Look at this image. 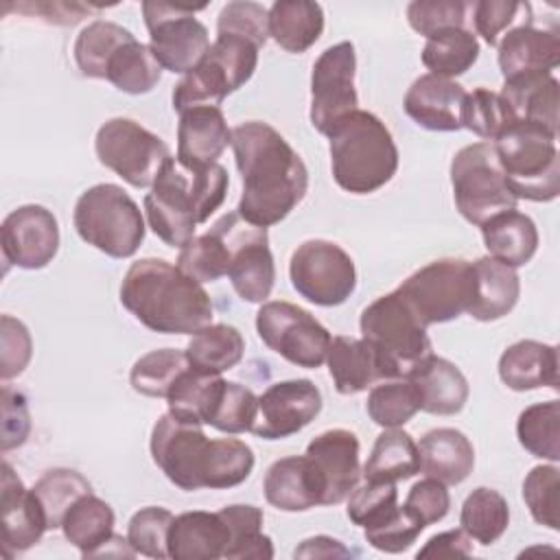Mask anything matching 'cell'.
<instances>
[{
    "mask_svg": "<svg viewBox=\"0 0 560 560\" xmlns=\"http://www.w3.org/2000/svg\"><path fill=\"white\" fill-rule=\"evenodd\" d=\"M523 501L538 525L560 529V470L556 464L534 466L525 475Z\"/></svg>",
    "mask_w": 560,
    "mask_h": 560,
    "instance_id": "cell-50",
    "label": "cell"
},
{
    "mask_svg": "<svg viewBox=\"0 0 560 560\" xmlns=\"http://www.w3.org/2000/svg\"><path fill=\"white\" fill-rule=\"evenodd\" d=\"M304 455L322 483V505L346 501L361 477L359 438L348 429H328L308 442Z\"/></svg>",
    "mask_w": 560,
    "mask_h": 560,
    "instance_id": "cell-20",
    "label": "cell"
},
{
    "mask_svg": "<svg viewBox=\"0 0 560 560\" xmlns=\"http://www.w3.org/2000/svg\"><path fill=\"white\" fill-rule=\"evenodd\" d=\"M254 451L238 438L210 440V453L203 472V488L225 490L243 483L254 470Z\"/></svg>",
    "mask_w": 560,
    "mask_h": 560,
    "instance_id": "cell-48",
    "label": "cell"
},
{
    "mask_svg": "<svg viewBox=\"0 0 560 560\" xmlns=\"http://www.w3.org/2000/svg\"><path fill=\"white\" fill-rule=\"evenodd\" d=\"M149 448L155 466L173 486L186 492L203 488L210 438L201 424L182 422L166 411L153 424Z\"/></svg>",
    "mask_w": 560,
    "mask_h": 560,
    "instance_id": "cell-16",
    "label": "cell"
},
{
    "mask_svg": "<svg viewBox=\"0 0 560 560\" xmlns=\"http://www.w3.org/2000/svg\"><path fill=\"white\" fill-rule=\"evenodd\" d=\"M558 348L536 339H521L499 357V378L514 392L558 387Z\"/></svg>",
    "mask_w": 560,
    "mask_h": 560,
    "instance_id": "cell-29",
    "label": "cell"
},
{
    "mask_svg": "<svg viewBox=\"0 0 560 560\" xmlns=\"http://www.w3.org/2000/svg\"><path fill=\"white\" fill-rule=\"evenodd\" d=\"M470 260L440 258L413 271L396 289L413 315L424 324H444L468 308L470 300Z\"/></svg>",
    "mask_w": 560,
    "mask_h": 560,
    "instance_id": "cell-11",
    "label": "cell"
},
{
    "mask_svg": "<svg viewBox=\"0 0 560 560\" xmlns=\"http://www.w3.org/2000/svg\"><path fill=\"white\" fill-rule=\"evenodd\" d=\"M470 7L464 0H413L407 4V22L429 39L448 28H464Z\"/></svg>",
    "mask_w": 560,
    "mask_h": 560,
    "instance_id": "cell-55",
    "label": "cell"
},
{
    "mask_svg": "<svg viewBox=\"0 0 560 560\" xmlns=\"http://www.w3.org/2000/svg\"><path fill=\"white\" fill-rule=\"evenodd\" d=\"M352 551L343 547L341 540L330 536H313L295 547L293 558H350Z\"/></svg>",
    "mask_w": 560,
    "mask_h": 560,
    "instance_id": "cell-63",
    "label": "cell"
},
{
    "mask_svg": "<svg viewBox=\"0 0 560 560\" xmlns=\"http://www.w3.org/2000/svg\"><path fill=\"white\" fill-rule=\"evenodd\" d=\"M94 151L103 166L133 188L153 186L158 173L171 158V149L160 136L122 116L109 118L98 127Z\"/></svg>",
    "mask_w": 560,
    "mask_h": 560,
    "instance_id": "cell-10",
    "label": "cell"
},
{
    "mask_svg": "<svg viewBox=\"0 0 560 560\" xmlns=\"http://www.w3.org/2000/svg\"><path fill=\"white\" fill-rule=\"evenodd\" d=\"M365 409L374 424L396 429L407 424L420 411V396L407 378L381 381L370 389Z\"/></svg>",
    "mask_w": 560,
    "mask_h": 560,
    "instance_id": "cell-49",
    "label": "cell"
},
{
    "mask_svg": "<svg viewBox=\"0 0 560 560\" xmlns=\"http://www.w3.org/2000/svg\"><path fill=\"white\" fill-rule=\"evenodd\" d=\"M114 521L112 505L94 492H88L68 510L61 521V532L83 558H94L114 536Z\"/></svg>",
    "mask_w": 560,
    "mask_h": 560,
    "instance_id": "cell-36",
    "label": "cell"
},
{
    "mask_svg": "<svg viewBox=\"0 0 560 560\" xmlns=\"http://www.w3.org/2000/svg\"><path fill=\"white\" fill-rule=\"evenodd\" d=\"M225 378L188 368L171 387L166 402L168 413L182 422L210 424L214 407L223 394Z\"/></svg>",
    "mask_w": 560,
    "mask_h": 560,
    "instance_id": "cell-38",
    "label": "cell"
},
{
    "mask_svg": "<svg viewBox=\"0 0 560 560\" xmlns=\"http://www.w3.org/2000/svg\"><path fill=\"white\" fill-rule=\"evenodd\" d=\"M230 532L219 512L192 510L173 518L168 532V558L217 560L223 558Z\"/></svg>",
    "mask_w": 560,
    "mask_h": 560,
    "instance_id": "cell-31",
    "label": "cell"
},
{
    "mask_svg": "<svg viewBox=\"0 0 560 560\" xmlns=\"http://www.w3.org/2000/svg\"><path fill=\"white\" fill-rule=\"evenodd\" d=\"M470 9H472L475 31L483 37L488 46H497L508 31L521 24H529L534 20L529 2L481 0V2H475Z\"/></svg>",
    "mask_w": 560,
    "mask_h": 560,
    "instance_id": "cell-54",
    "label": "cell"
},
{
    "mask_svg": "<svg viewBox=\"0 0 560 560\" xmlns=\"http://www.w3.org/2000/svg\"><path fill=\"white\" fill-rule=\"evenodd\" d=\"M405 505L422 521V525H433L442 521L451 510V494L446 486L438 479H420L416 481L405 499Z\"/></svg>",
    "mask_w": 560,
    "mask_h": 560,
    "instance_id": "cell-61",
    "label": "cell"
},
{
    "mask_svg": "<svg viewBox=\"0 0 560 560\" xmlns=\"http://www.w3.org/2000/svg\"><path fill=\"white\" fill-rule=\"evenodd\" d=\"M464 96L466 90L457 81L427 72L409 85L402 107L416 125L429 131H457Z\"/></svg>",
    "mask_w": 560,
    "mask_h": 560,
    "instance_id": "cell-23",
    "label": "cell"
},
{
    "mask_svg": "<svg viewBox=\"0 0 560 560\" xmlns=\"http://www.w3.org/2000/svg\"><path fill=\"white\" fill-rule=\"evenodd\" d=\"M33 357V339L28 328L11 317H0V378L2 383L20 376Z\"/></svg>",
    "mask_w": 560,
    "mask_h": 560,
    "instance_id": "cell-59",
    "label": "cell"
},
{
    "mask_svg": "<svg viewBox=\"0 0 560 560\" xmlns=\"http://www.w3.org/2000/svg\"><path fill=\"white\" fill-rule=\"evenodd\" d=\"M420 59L431 74L446 79L459 77L468 72L479 59L477 35L466 26L438 33L427 39Z\"/></svg>",
    "mask_w": 560,
    "mask_h": 560,
    "instance_id": "cell-44",
    "label": "cell"
},
{
    "mask_svg": "<svg viewBox=\"0 0 560 560\" xmlns=\"http://www.w3.org/2000/svg\"><path fill=\"white\" fill-rule=\"evenodd\" d=\"M319 411L322 392L313 381H278L258 396L252 433L262 440H282L308 427Z\"/></svg>",
    "mask_w": 560,
    "mask_h": 560,
    "instance_id": "cell-19",
    "label": "cell"
},
{
    "mask_svg": "<svg viewBox=\"0 0 560 560\" xmlns=\"http://www.w3.org/2000/svg\"><path fill=\"white\" fill-rule=\"evenodd\" d=\"M133 37L136 35L129 28L116 22H109V20L90 22L88 26L81 28L72 46L77 68L81 70L83 77L105 79L112 55Z\"/></svg>",
    "mask_w": 560,
    "mask_h": 560,
    "instance_id": "cell-40",
    "label": "cell"
},
{
    "mask_svg": "<svg viewBox=\"0 0 560 560\" xmlns=\"http://www.w3.org/2000/svg\"><path fill=\"white\" fill-rule=\"evenodd\" d=\"M451 186L459 214L483 225L494 214L516 208V197L505 184V175L492 142L462 147L451 160Z\"/></svg>",
    "mask_w": 560,
    "mask_h": 560,
    "instance_id": "cell-9",
    "label": "cell"
},
{
    "mask_svg": "<svg viewBox=\"0 0 560 560\" xmlns=\"http://www.w3.org/2000/svg\"><path fill=\"white\" fill-rule=\"evenodd\" d=\"M418 472H420L418 444L400 427L385 429L376 438L372 453L361 470L365 481H383V483H396Z\"/></svg>",
    "mask_w": 560,
    "mask_h": 560,
    "instance_id": "cell-37",
    "label": "cell"
},
{
    "mask_svg": "<svg viewBox=\"0 0 560 560\" xmlns=\"http://www.w3.org/2000/svg\"><path fill=\"white\" fill-rule=\"evenodd\" d=\"M326 136L332 179L346 192L370 195L396 175L398 149L376 114L354 109Z\"/></svg>",
    "mask_w": 560,
    "mask_h": 560,
    "instance_id": "cell-4",
    "label": "cell"
},
{
    "mask_svg": "<svg viewBox=\"0 0 560 560\" xmlns=\"http://www.w3.org/2000/svg\"><path fill=\"white\" fill-rule=\"evenodd\" d=\"M190 368L186 352L175 348H160L142 354L131 372L129 383L133 392L149 398H166L173 383Z\"/></svg>",
    "mask_w": 560,
    "mask_h": 560,
    "instance_id": "cell-47",
    "label": "cell"
},
{
    "mask_svg": "<svg viewBox=\"0 0 560 560\" xmlns=\"http://www.w3.org/2000/svg\"><path fill=\"white\" fill-rule=\"evenodd\" d=\"M228 278L243 302L262 304L271 295L276 282L273 254L269 249L267 228H260L234 256Z\"/></svg>",
    "mask_w": 560,
    "mask_h": 560,
    "instance_id": "cell-34",
    "label": "cell"
},
{
    "mask_svg": "<svg viewBox=\"0 0 560 560\" xmlns=\"http://www.w3.org/2000/svg\"><path fill=\"white\" fill-rule=\"evenodd\" d=\"M293 289L317 306H339L357 289L352 256L337 243L311 238L298 245L289 260Z\"/></svg>",
    "mask_w": 560,
    "mask_h": 560,
    "instance_id": "cell-12",
    "label": "cell"
},
{
    "mask_svg": "<svg viewBox=\"0 0 560 560\" xmlns=\"http://www.w3.org/2000/svg\"><path fill=\"white\" fill-rule=\"evenodd\" d=\"M262 492L267 503L282 512H306L322 505V483L306 455L276 459L265 472Z\"/></svg>",
    "mask_w": 560,
    "mask_h": 560,
    "instance_id": "cell-28",
    "label": "cell"
},
{
    "mask_svg": "<svg viewBox=\"0 0 560 560\" xmlns=\"http://www.w3.org/2000/svg\"><path fill=\"white\" fill-rule=\"evenodd\" d=\"M420 472L444 486L462 483L475 468V446L453 427H438L427 431L418 442Z\"/></svg>",
    "mask_w": 560,
    "mask_h": 560,
    "instance_id": "cell-30",
    "label": "cell"
},
{
    "mask_svg": "<svg viewBox=\"0 0 560 560\" xmlns=\"http://www.w3.org/2000/svg\"><path fill=\"white\" fill-rule=\"evenodd\" d=\"M0 512H2V551L7 558L28 551L44 532L48 529L42 505L31 488L22 483L18 472L9 462H2V490H0Z\"/></svg>",
    "mask_w": 560,
    "mask_h": 560,
    "instance_id": "cell-21",
    "label": "cell"
},
{
    "mask_svg": "<svg viewBox=\"0 0 560 560\" xmlns=\"http://www.w3.org/2000/svg\"><path fill=\"white\" fill-rule=\"evenodd\" d=\"M228 186V171L219 162L195 166L171 155L144 197L149 228L166 245L182 249L197 225L225 201Z\"/></svg>",
    "mask_w": 560,
    "mask_h": 560,
    "instance_id": "cell-3",
    "label": "cell"
},
{
    "mask_svg": "<svg viewBox=\"0 0 560 560\" xmlns=\"http://www.w3.org/2000/svg\"><path fill=\"white\" fill-rule=\"evenodd\" d=\"M499 96L512 125H538L558 136L560 83L551 72H532L505 79Z\"/></svg>",
    "mask_w": 560,
    "mask_h": 560,
    "instance_id": "cell-24",
    "label": "cell"
},
{
    "mask_svg": "<svg viewBox=\"0 0 560 560\" xmlns=\"http://www.w3.org/2000/svg\"><path fill=\"white\" fill-rule=\"evenodd\" d=\"M499 70L505 79L551 72L560 66V33L558 28H538L532 22L514 26L497 44Z\"/></svg>",
    "mask_w": 560,
    "mask_h": 560,
    "instance_id": "cell-22",
    "label": "cell"
},
{
    "mask_svg": "<svg viewBox=\"0 0 560 560\" xmlns=\"http://www.w3.org/2000/svg\"><path fill=\"white\" fill-rule=\"evenodd\" d=\"M359 328L361 339L374 350L385 381L405 378L422 359L433 354L427 326L396 289L363 308Z\"/></svg>",
    "mask_w": 560,
    "mask_h": 560,
    "instance_id": "cell-5",
    "label": "cell"
},
{
    "mask_svg": "<svg viewBox=\"0 0 560 560\" xmlns=\"http://www.w3.org/2000/svg\"><path fill=\"white\" fill-rule=\"evenodd\" d=\"M31 490L42 505L48 529H61V521L68 510L83 494L92 492V486L81 472L72 468H50L35 481Z\"/></svg>",
    "mask_w": 560,
    "mask_h": 560,
    "instance_id": "cell-46",
    "label": "cell"
},
{
    "mask_svg": "<svg viewBox=\"0 0 560 560\" xmlns=\"http://www.w3.org/2000/svg\"><path fill=\"white\" fill-rule=\"evenodd\" d=\"M2 258L22 269H44L59 252L57 217L37 203L11 210L0 228Z\"/></svg>",
    "mask_w": 560,
    "mask_h": 560,
    "instance_id": "cell-18",
    "label": "cell"
},
{
    "mask_svg": "<svg viewBox=\"0 0 560 560\" xmlns=\"http://www.w3.org/2000/svg\"><path fill=\"white\" fill-rule=\"evenodd\" d=\"M173 514L160 505H147L138 510L127 525V540L140 556L164 560L168 558V532Z\"/></svg>",
    "mask_w": 560,
    "mask_h": 560,
    "instance_id": "cell-52",
    "label": "cell"
},
{
    "mask_svg": "<svg viewBox=\"0 0 560 560\" xmlns=\"http://www.w3.org/2000/svg\"><path fill=\"white\" fill-rule=\"evenodd\" d=\"M2 420H0V442L2 453L18 448L26 442L31 433V413H28V400L22 392L13 389L9 383H2Z\"/></svg>",
    "mask_w": 560,
    "mask_h": 560,
    "instance_id": "cell-60",
    "label": "cell"
},
{
    "mask_svg": "<svg viewBox=\"0 0 560 560\" xmlns=\"http://www.w3.org/2000/svg\"><path fill=\"white\" fill-rule=\"evenodd\" d=\"M230 147L243 182L236 212L258 228L280 223L308 190L304 160L278 129L262 120L236 125Z\"/></svg>",
    "mask_w": 560,
    "mask_h": 560,
    "instance_id": "cell-1",
    "label": "cell"
},
{
    "mask_svg": "<svg viewBox=\"0 0 560 560\" xmlns=\"http://www.w3.org/2000/svg\"><path fill=\"white\" fill-rule=\"evenodd\" d=\"M201 9H206V4L182 7L168 2H142L149 48L164 70L186 74L208 52V28L195 18Z\"/></svg>",
    "mask_w": 560,
    "mask_h": 560,
    "instance_id": "cell-14",
    "label": "cell"
},
{
    "mask_svg": "<svg viewBox=\"0 0 560 560\" xmlns=\"http://www.w3.org/2000/svg\"><path fill=\"white\" fill-rule=\"evenodd\" d=\"M258 50L243 37L217 35L203 59L182 74L173 88V109L182 114L197 105L219 107L228 94L252 79L258 66Z\"/></svg>",
    "mask_w": 560,
    "mask_h": 560,
    "instance_id": "cell-8",
    "label": "cell"
},
{
    "mask_svg": "<svg viewBox=\"0 0 560 560\" xmlns=\"http://www.w3.org/2000/svg\"><path fill=\"white\" fill-rule=\"evenodd\" d=\"M420 396V411L455 416L464 409L470 387L462 370L444 357L429 354L407 376Z\"/></svg>",
    "mask_w": 560,
    "mask_h": 560,
    "instance_id": "cell-27",
    "label": "cell"
},
{
    "mask_svg": "<svg viewBox=\"0 0 560 560\" xmlns=\"http://www.w3.org/2000/svg\"><path fill=\"white\" fill-rule=\"evenodd\" d=\"M162 70L164 68L153 57L149 44H142L133 37L112 55L105 79L116 90L138 96L151 92L158 85Z\"/></svg>",
    "mask_w": 560,
    "mask_h": 560,
    "instance_id": "cell-42",
    "label": "cell"
},
{
    "mask_svg": "<svg viewBox=\"0 0 560 560\" xmlns=\"http://www.w3.org/2000/svg\"><path fill=\"white\" fill-rule=\"evenodd\" d=\"M258 225L247 223L236 210L225 212L203 234L192 236L177 256V267L197 282H214L228 276L236 252L258 234Z\"/></svg>",
    "mask_w": 560,
    "mask_h": 560,
    "instance_id": "cell-17",
    "label": "cell"
},
{
    "mask_svg": "<svg viewBox=\"0 0 560 560\" xmlns=\"http://www.w3.org/2000/svg\"><path fill=\"white\" fill-rule=\"evenodd\" d=\"M322 33V4L311 0H276L269 7V37L287 52L308 50Z\"/></svg>",
    "mask_w": 560,
    "mask_h": 560,
    "instance_id": "cell-35",
    "label": "cell"
},
{
    "mask_svg": "<svg viewBox=\"0 0 560 560\" xmlns=\"http://www.w3.org/2000/svg\"><path fill=\"white\" fill-rule=\"evenodd\" d=\"M354 74L357 52L352 42L332 44L315 59L308 118L319 133L326 136L343 116L359 109Z\"/></svg>",
    "mask_w": 560,
    "mask_h": 560,
    "instance_id": "cell-15",
    "label": "cell"
},
{
    "mask_svg": "<svg viewBox=\"0 0 560 560\" xmlns=\"http://www.w3.org/2000/svg\"><path fill=\"white\" fill-rule=\"evenodd\" d=\"M184 352L190 368L206 374H221L243 359L245 339L230 324H208L192 332Z\"/></svg>",
    "mask_w": 560,
    "mask_h": 560,
    "instance_id": "cell-39",
    "label": "cell"
},
{
    "mask_svg": "<svg viewBox=\"0 0 560 560\" xmlns=\"http://www.w3.org/2000/svg\"><path fill=\"white\" fill-rule=\"evenodd\" d=\"M232 144V129L221 107L197 105L184 109L177 122V158L186 164H217Z\"/></svg>",
    "mask_w": 560,
    "mask_h": 560,
    "instance_id": "cell-25",
    "label": "cell"
},
{
    "mask_svg": "<svg viewBox=\"0 0 560 560\" xmlns=\"http://www.w3.org/2000/svg\"><path fill=\"white\" fill-rule=\"evenodd\" d=\"M518 444L534 457L560 459V402L545 400L525 407L516 420Z\"/></svg>",
    "mask_w": 560,
    "mask_h": 560,
    "instance_id": "cell-45",
    "label": "cell"
},
{
    "mask_svg": "<svg viewBox=\"0 0 560 560\" xmlns=\"http://www.w3.org/2000/svg\"><path fill=\"white\" fill-rule=\"evenodd\" d=\"M326 363L335 389L341 396L365 392L370 385L385 381L378 359L365 339L346 335L332 337L326 352Z\"/></svg>",
    "mask_w": 560,
    "mask_h": 560,
    "instance_id": "cell-33",
    "label": "cell"
},
{
    "mask_svg": "<svg viewBox=\"0 0 560 560\" xmlns=\"http://www.w3.org/2000/svg\"><path fill=\"white\" fill-rule=\"evenodd\" d=\"M558 136L527 122L510 125L492 144L516 199L553 201L560 195Z\"/></svg>",
    "mask_w": 560,
    "mask_h": 560,
    "instance_id": "cell-6",
    "label": "cell"
},
{
    "mask_svg": "<svg viewBox=\"0 0 560 560\" xmlns=\"http://www.w3.org/2000/svg\"><path fill=\"white\" fill-rule=\"evenodd\" d=\"M479 228L488 254L512 269L527 265L538 249V230L534 219L516 208L494 214Z\"/></svg>",
    "mask_w": 560,
    "mask_h": 560,
    "instance_id": "cell-32",
    "label": "cell"
},
{
    "mask_svg": "<svg viewBox=\"0 0 560 560\" xmlns=\"http://www.w3.org/2000/svg\"><path fill=\"white\" fill-rule=\"evenodd\" d=\"M459 122L464 129L472 131L486 142H494L512 125L499 92H492L488 88H475L472 92H466Z\"/></svg>",
    "mask_w": 560,
    "mask_h": 560,
    "instance_id": "cell-51",
    "label": "cell"
},
{
    "mask_svg": "<svg viewBox=\"0 0 560 560\" xmlns=\"http://www.w3.org/2000/svg\"><path fill=\"white\" fill-rule=\"evenodd\" d=\"M470 300L466 313L477 322H494L505 317L518 302L521 280L516 269L492 256L470 262Z\"/></svg>",
    "mask_w": 560,
    "mask_h": 560,
    "instance_id": "cell-26",
    "label": "cell"
},
{
    "mask_svg": "<svg viewBox=\"0 0 560 560\" xmlns=\"http://www.w3.org/2000/svg\"><path fill=\"white\" fill-rule=\"evenodd\" d=\"M472 553V538L459 527L431 536L416 553L418 558H457Z\"/></svg>",
    "mask_w": 560,
    "mask_h": 560,
    "instance_id": "cell-62",
    "label": "cell"
},
{
    "mask_svg": "<svg viewBox=\"0 0 560 560\" xmlns=\"http://www.w3.org/2000/svg\"><path fill=\"white\" fill-rule=\"evenodd\" d=\"M396 505H398L396 483L363 481L350 492L346 514L354 525L368 527L378 518H383Z\"/></svg>",
    "mask_w": 560,
    "mask_h": 560,
    "instance_id": "cell-58",
    "label": "cell"
},
{
    "mask_svg": "<svg viewBox=\"0 0 560 560\" xmlns=\"http://www.w3.org/2000/svg\"><path fill=\"white\" fill-rule=\"evenodd\" d=\"M120 304L149 330L192 335L212 324L214 306L201 282L164 258L131 262L120 282Z\"/></svg>",
    "mask_w": 560,
    "mask_h": 560,
    "instance_id": "cell-2",
    "label": "cell"
},
{
    "mask_svg": "<svg viewBox=\"0 0 560 560\" xmlns=\"http://www.w3.org/2000/svg\"><path fill=\"white\" fill-rule=\"evenodd\" d=\"M221 518L228 525L230 540L225 547L223 558L230 560H271L273 558V542L267 534H262L265 514L260 508L249 503H234L219 510Z\"/></svg>",
    "mask_w": 560,
    "mask_h": 560,
    "instance_id": "cell-41",
    "label": "cell"
},
{
    "mask_svg": "<svg viewBox=\"0 0 560 560\" xmlns=\"http://www.w3.org/2000/svg\"><path fill=\"white\" fill-rule=\"evenodd\" d=\"M72 223L81 241L112 258L133 256L147 232L138 203L116 184L83 190L74 203Z\"/></svg>",
    "mask_w": 560,
    "mask_h": 560,
    "instance_id": "cell-7",
    "label": "cell"
},
{
    "mask_svg": "<svg viewBox=\"0 0 560 560\" xmlns=\"http://www.w3.org/2000/svg\"><path fill=\"white\" fill-rule=\"evenodd\" d=\"M256 411H258V396L249 387L236 381H225L223 394L210 418V427L230 435L245 433V431H252Z\"/></svg>",
    "mask_w": 560,
    "mask_h": 560,
    "instance_id": "cell-56",
    "label": "cell"
},
{
    "mask_svg": "<svg viewBox=\"0 0 560 560\" xmlns=\"http://www.w3.org/2000/svg\"><path fill=\"white\" fill-rule=\"evenodd\" d=\"M459 525L475 542L483 547L497 542L510 525V508L505 497L486 486L475 488L462 503Z\"/></svg>",
    "mask_w": 560,
    "mask_h": 560,
    "instance_id": "cell-43",
    "label": "cell"
},
{
    "mask_svg": "<svg viewBox=\"0 0 560 560\" xmlns=\"http://www.w3.org/2000/svg\"><path fill=\"white\" fill-rule=\"evenodd\" d=\"M422 529H424L422 521L402 503L392 508L376 523L363 527V536L378 551L400 553V551H407L418 540Z\"/></svg>",
    "mask_w": 560,
    "mask_h": 560,
    "instance_id": "cell-53",
    "label": "cell"
},
{
    "mask_svg": "<svg viewBox=\"0 0 560 560\" xmlns=\"http://www.w3.org/2000/svg\"><path fill=\"white\" fill-rule=\"evenodd\" d=\"M256 330L269 350L306 370H315L326 361L332 341L328 328L306 308L284 300L260 304L256 313Z\"/></svg>",
    "mask_w": 560,
    "mask_h": 560,
    "instance_id": "cell-13",
    "label": "cell"
},
{
    "mask_svg": "<svg viewBox=\"0 0 560 560\" xmlns=\"http://www.w3.org/2000/svg\"><path fill=\"white\" fill-rule=\"evenodd\" d=\"M217 35H236L262 48L269 39V9L249 0L228 2L217 18Z\"/></svg>",
    "mask_w": 560,
    "mask_h": 560,
    "instance_id": "cell-57",
    "label": "cell"
}]
</instances>
